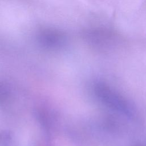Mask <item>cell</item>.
I'll return each mask as SVG.
<instances>
[{
    "mask_svg": "<svg viewBox=\"0 0 146 146\" xmlns=\"http://www.w3.org/2000/svg\"><path fill=\"white\" fill-rule=\"evenodd\" d=\"M100 91L101 97L109 106L128 113L131 112V108L128 104L127 105V102H125L122 98L118 96V95L115 94L112 91L110 90L108 87H107L105 86H101Z\"/></svg>",
    "mask_w": 146,
    "mask_h": 146,
    "instance_id": "obj_1",
    "label": "cell"
}]
</instances>
